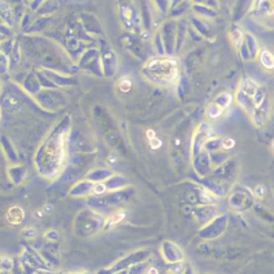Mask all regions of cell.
<instances>
[{
    "label": "cell",
    "mask_w": 274,
    "mask_h": 274,
    "mask_svg": "<svg viewBox=\"0 0 274 274\" xmlns=\"http://www.w3.org/2000/svg\"><path fill=\"white\" fill-rule=\"evenodd\" d=\"M195 3H199V4H205V6H210V4H217L218 0H194Z\"/></svg>",
    "instance_id": "3957f363"
},
{
    "label": "cell",
    "mask_w": 274,
    "mask_h": 274,
    "mask_svg": "<svg viewBox=\"0 0 274 274\" xmlns=\"http://www.w3.org/2000/svg\"><path fill=\"white\" fill-rule=\"evenodd\" d=\"M273 148H274V143H273Z\"/></svg>",
    "instance_id": "277c9868"
},
{
    "label": "cell",
    "mask_w": 274,
    "mask_h": 274,
    "mask_svg": "<svg viewBox=\"0 0 274 274\" xmlns=\"http://www.w3.org/2000/svg\"><path fill=\"white\" fill-rule=\"evenodd\" d=\"M261 62L266 68H274V55L268 50H263L261 54Z\"/></svg>",
    "instance_id": "7a4b0ae2"
},
{
    "label": "cell",
    "mask_w": 274,
    "mask_h": 274,
    "mask_svg": "<svg viewBox=\"0 0 274 274\" xmlns=\"http://www.w3.org/2000/svg\"><path fill=\"white\" fill-rule=\"evenodd\" d=\"M254 12L261 18H273L274 0H255Z\"/></svg>",
    "instance_id": "6da1fadb"
}]
</instances>
